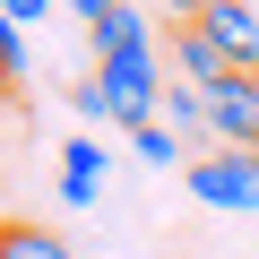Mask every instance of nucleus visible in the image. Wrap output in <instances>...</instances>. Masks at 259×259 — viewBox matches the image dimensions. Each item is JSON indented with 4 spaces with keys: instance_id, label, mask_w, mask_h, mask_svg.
I'll use <instances>...</instances> for the list:
<instances>
[{
    "instance_id": "8",
    "label": "nucleus",
    "mask_w": 259,
    "mask_h": 259,
    "mask_svg": "<svg viewBox=\"0 0 259 259\" xmlns=\"http://www.w3.org/2000/svg\"><path fill=\"white\" fill-rule=\"evenodd\" d=\"M0 259H78L52 225H0Z\"/></svg>"
},
{
    "instance_id": "4",
    "label": "nucleus",
    "mask_w": 259,
    "mask_h": 259,
    "mask_svg": "<svg viewBox=\"0 0 259 259\" xmlns=\"http://www.w3.org/2000/svg\"><path fill=\"white\" fill-rule=\"evenodd\" d=\"M233 69H259V9L250 0H199V18H190Z\"/></svg>"
},
{
    "instance_id": "13",
    "label": "nucleus",
    "mask_w": 259,
    "mask_h": 259,
    "mask_svg": "<svg viewBox=\"0 0 259 259\" xmlns=\"http://www.w3.org/2000/svg\"><path fill=\"white\" fill-rule=\"evenodd\" d=\"M0 9H9V18H18V26H35V18H44V9H61V0H0Z\"/></svg>"
},
{
    "instance_id": "14",
    "label": "nucleus",
    "mask_w": 259,
    "mask_h": 259,
    "mask_svg": "<svg viewBox=\"0 0 259 259\" xmlns=\"http://www.w3.org/2000/svg\"><path fill=\"white\" fill-rule=\"evenodd\" d=\"M69 9H78V18H87V26H104V18H112V9H121V0H69Z\"/></svg>"
},
{
    "instance_id": "9",
    "label": "nucleus",
    "mask_w": 259,
    "mask_h": 259,
    "mask_svg": "<svg viewBox=\"0 0 259 259\" xmlns=\"http://www.w3.org/2000/svg\"><path fill=\"white\" fill-rule=\"evenodd\" d=\"M87 35H95V61H104V52H130V44H156V35H147V18L130 9V0H121L104 26H87Z\"/></svg>"
},
{
    "instance_id": "11",
    "label": "nucleus",
    "mask_w": 259,
    "mask_h": 259,
    "mask_svg": "<svg viewBox=\"0 0 259 259\" xmlns=\"http://www.w3.org/2000/svg\"><path fill=\"white\" fill-rule=\"evenodd\" d=\"M18 69H26V26L0 9V78H18Z\"/></svg>"
},
{
    "instance_id": "10",
    "label": "nucleus",
    "mask_w": 259,
    "mask_h": 259,
    "mask_svg": "<svg viewBox=\"0 0 259 259\" xmlns=\"http://www.w3.org/2000/svg\"><path fill=\"white\" fill-rule=\"evenodd\" d=\"M130 156H139V164H156V173H164V164H190V156H182V139H173L164 121H147V130H130Z\"/></svg>"
},
{
    "instance_id": "12",
    "label": "nucleus",
    "mask_w": 259,
    "mask_h": 259,
    "mask_svg": "<svg viewBox=\"0 0 259 259\" xmlns=\"http://www.w3.org/2000/svg\"><path fill=\"white\" fill-rule=\"evenodd\" d=\"M69 104H78L87 121H112V95H104V78H95V69H87V78L69 87Z\"/></svg>"
},
{
    "instance_id": "7",
    "label": "nucleus",
    "mask_w": 259,
    "mask_h": 259,
    "mask_svg": "<svg viewBox=\"0 0 259 259\" xmlns=\"http://www.w3.org/2000/svg\"><path fill=\"white\" fill-rule=\"evenodd\" d=\"M164 130H173V139H207L216 147V130H207V104H199V87H164Z\"/></svg>"
},
{
    "instance_id": "5",
    "label": "nucleus",
    "mask_w": 259,
    "mask_h": 259,
    "mask_svg": "<svg viewBox=\"0 0 259 259\" xmlns=\"http://www.w3.org/2000/svg\"><path fill=\"white\" fill-rule=\"evenodd\" d=\"M95 190H104V147L95 139H69L61 147V199L69 207H95Z\"/></svg>"
},
{
    "instance_id": "3",
    "label": "nucleus",
    "mask_w": 259,
    "mask_h": 259,
    "mask_svg": "<svg viewBox=\"0 0 259 259\" xmlns=\"http://www.w3.org/2000/svg\"><path fill=\"white\" fill-rule=\"evenodd\" d=\"M199 104H207L216 147H250L259 156V69H225L216 87H199Z\"/></svg>"
},
{
    "instance_id": "6",
    "label": "nucleus",
    "mask_w": 259,
    "mask_h": 259,
    "mask_svg": "<svg viewBox=\"0 0 259 259\" xmlns=\"http://www.w3.org/2000/svg\"><path fill=\"white\" fill-rule=\"evenodd\" d=\"M173 69H182V87H216L233 61H225V52H216L199 26H173Z\"/></svg>"
},
{
    "instance_id": "2",
    "label": "nucleus",
    "mask_w": 259,
    "mask_h": 259,
    "mask_svg": "<svg viewBox=\"0 0 259 259\" xmlns=\"http://www.w3.org/2000/svg\"><path fill=\"white\" fill-rule=\"evenodd\" d=\"M182 173H190V190H199L207 207H233V216L259 207V156H250V147H199Z\"/></svg>"
},
{
    "instance_id": "15",
    "label": "nucleus",
    "mask_w": 259,
    "mask_h": 259,
    "mask_svg": "<svg viewBox=\"0 0 259 259\" xmlns=\"http://www.w3.org/2000/svg\"><path fill=\"white\" fill-rule=\"evenodd\" d=\"M0 87H9V78H0Z\"/></svg>"
},
{
    "instance_id": "1",
    "label": "nucleus",
    "mask_w": 259,
    "mask_h": 259,
    "mask_svg": "<svg viewBox=\"0 0 259 259\" xmlns=\"http://www.w3.org/2000/svg\"><path fill=\"white\" fill-rule=\"evenodd\" d=\"M95 78H104V95H112V121L121 130H147V121H164V69H156V44H130V52H104L95 61Z\"/></svg>"
}]
</instances>
